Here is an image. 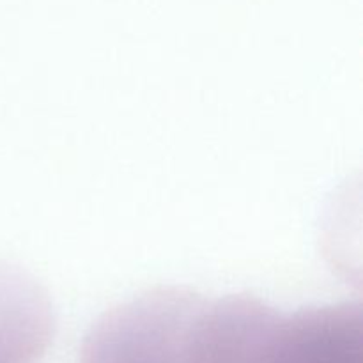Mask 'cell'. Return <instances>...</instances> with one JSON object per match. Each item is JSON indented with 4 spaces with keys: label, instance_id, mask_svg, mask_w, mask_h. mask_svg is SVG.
Segmentation results:
<instances>
[{
    "label": "cell",
    "instance_id": "2",
    "mask_svg": "<svg viewBox=\"0 0 363 363\" xmlns=\"http://www.w3.org/2000/svg\"><path fill=\"white\" fill-rule=\"evenodd\" d=\"M247 363H363L362 307L326 305L289 315L272 308Z\"/></svg>",
    "mask_w": 363,
    "mask_h": 363
},
{
    "label": "cell",
    "instance_id": "3",
    "mask_svg": "<svg viewBox=\"0 0 363 363\" xmlns=\"http://www.w3.org/2000/svg\"><path fill=\"white\" fill-rule=\"evenodd\" d=\"M52 301L27 272L0 261V363H35L53 339Z\"/></svg>",
    "mask_w": 363,
    "mask_h": 363
},
{
    "label": "cell",
    "instance_id": "1",
    "mask_svg": "<svg viewBox=\"0 0 363 363\" xmlns=\"http://www.w3.org/2000/svg\"><path fill=\"white\" fill-rule=\"evenodd\" d=\"M209 300L186 287H156L103 314L80 363H206Z\"/></svg>",
    "mask_w": 363,
    "mask_h": 363
}]
</instances>
